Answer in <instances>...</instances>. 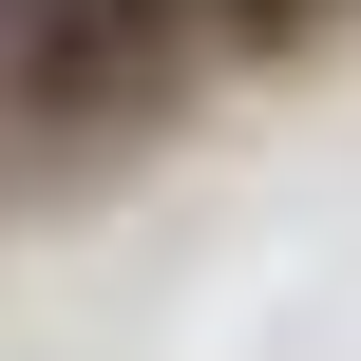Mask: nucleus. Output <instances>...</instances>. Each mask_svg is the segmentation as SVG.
<instances>
[{"instance_id":"1","label":"nucleus","mask_w":361,"mask_h":361,"mask_svg":"<svg viewBox=\"0 0 361 361\" xmlns=\"http://www.w3.org/2000/svg\"><path fill=\"white\" fill-rule=\"evenodd\" d=\"M209 76V0H0V133L114 152Z\"/></svg>"},{"instance_id":"2","label":"nucleus","mask_w":361,"mask_h":361,"mask_svg":"<svg viewBox=\"0 0 361 361\" xmlns=\"http://www.w3.org/2000/svg\"><path fill=\"white\" fill-rule=\"evenodd\" d=\"M324 19H343V0H228V57H305Z\"/></svg>"}]
</instances>
